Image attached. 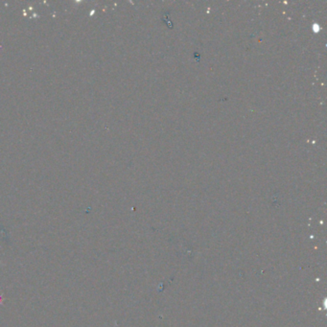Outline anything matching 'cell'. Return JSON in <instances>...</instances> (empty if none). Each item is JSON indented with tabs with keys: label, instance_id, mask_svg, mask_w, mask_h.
Returning a JSON list of instances; mask_svg holds the SVG:
<instances>
[{
	"label": "cell",
	"instance_id": "cell-1",
	"mask_svg": "<svg viewBox=\"0 0 327 327\" xmlns=\"http://www.w3.org/2000/svg\"><path fill=\"white\" fill-rule=\"evenodd\" d=\"M2 302H3V297L0 295V304H2Z\"/></svg>",
	"mask_w": 327,
	"mask_h": 327
}]
</instances>
